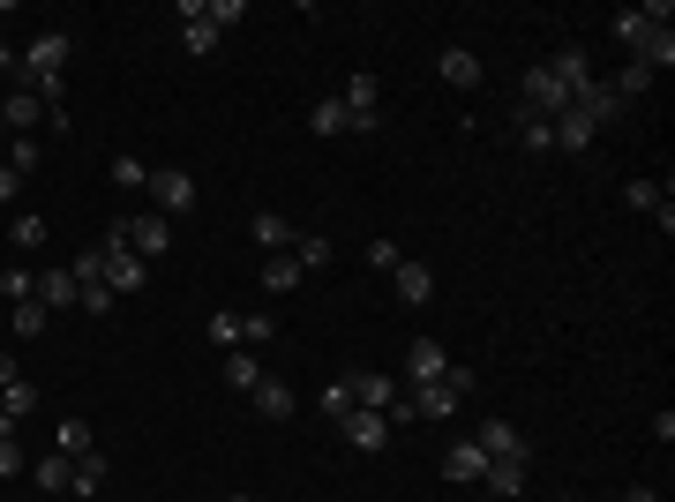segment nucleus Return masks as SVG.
I'll list each match as a JSON object with an SVG mask.
<instances>
[{"label":"nucleus","mask_w":675,"mask_h":502,"mask_svg":"<svg viewBox=\"0 0 675 502\" xmlns=\"http://www.w3.org/2000/svg\"><path fill=\"white\" fill-rule=\"evenodd\" d=\"M300 278H308V270H300V263H294V248H286V255H270V263H263V286H270V293H294Z\"/></svg>","instance_id":"28"},{"label":"nucleus","mask_w":675,"mask_h":502,"mask_svg":"<svg viewBox=\"0 0 675 502\" xmlns=\"http://www.w3.org/2000/svg\"><path fill=\"white\" fill-rule=\"evenodd\" d=\"M248 233H255V248H263V255H286V248H294V217H286V210H255Z\"/></svg>","instance_id":"16"},{"label":"nucleus","mask_w":675,"mask_h":502,"mask_svg":"<svg viewBox=\"0 0 675 502\" xmlns=\"http://www.w3.org/2000/svg\"><path fill=\"white\" fill-rule=\"evenodd\" d=\"M98 255H106V293H113V300H121V293H143V286H151V263L128 248V233H121V225H113V233L98 241Z\"/></svg>","instance_id":"1"},{"label":"nucleus","mask_w":675,"mask_h":502,"mask_svg":"<svg viewBox=\"0 0 675 502\" xmlns=\"http://www.w3.org/2000/svg\"><path fill=\"white\" fill-rule=\"evenodd\" d=\"M113 188H128V196H143V188H151V166H143V158H113Z\"/></svg>","instance_id":"34"},{"label":"nucleus","mask_w":675,"mask_h":502,"mask_svg":"<svg viewBox=\"0 0 675 502\" xmlns=\"http://www.w3.org/2000/svg\"><path fill=\"white\" fill-rule=\"evenodd\" d=\"M0 293H8V308H15V300H38V278H31V270H8Z\"/></svg>","instance_id":"43"},{"label":"nucleus","mask_w":675,"mask_h":502,"mask_svg":"<svg viewBox=\"0 0 675 502\" xmlns=\"http://www.w3.org/2000/svg\"><path fill=\"white\" fill-rule=\"evenodd\" d=\"M308 135H323V143H331V135H353L345 105H338V98H316V105H308Z\"/></svg>","instance_id":"25"},{"label":"nucleus","mask_w":675,"mask_h":502,"mask_svg":"<svg viewBox=\"0 0 675 502\" xmlns=\"http://www.w3.org/2000/svg\"><path fill=\"white\" fill-rule=\"evenodd\" d=\"M398 263H406V255H398V241H368V270H383V278H390Z\"/></svg>","instance_id":"44"},{"label":"nucleus","mask_w":675,"mask_h":502,"mask_svg":"<svg viewBox=\"0 0 675 502\" xmlns=\"http://www.w3.org/2000/svg\"><path fill=\"white\" fill-rule=\"evenodd\" d=\"M233 502H248V495H233Z\"/></svg>","instance_id":"51"},{"label":"nucleus","mask_w":675,"mask_h":502,"mask_svg":"<svg viewBox=\"0 0 675 502\" xmlns=\"http://www.w3.org/2000/svg\"><path fill=\"white\" fill-rule=\"evenodd\" d=\"M541 68H549L555 83H563V98H578V90L593 83V53H586V45H555V53L541 60Z\"/></svg>","instance_id":"7"},{"label":"nucleus","mask_w":675,"mask_h":502,"mask_svg":"<svg viewBox=\"0 0 675 502\" xmlns=\"http://www.w3.org/2000/svg\"><path fill=\"white\" fill-rule=\"evenodd\" d=\"M121 233H128V248L143 255V263H158V255L173 248V217H158V210H143V217H121Z\"/></svg>","instance_id":"4"},{"label":"nucleus","mask_w":675,"mask_h":502,"mask_svg":"<svg viewBox=\"0 0 675 502\" xmlns=\"http://www.w3.org/2000/svg\"><path fill=\"white\" fill-rule=\"evenodd\" d=\"M631 60H638V68H653V76L675 68V31H645V38L631 45Z\"/></svg>","instance_id":"24"},{"label":"nucleus","mask_w":675,"mask_h":502,"mask_svg":"<svg viewBox=\"0 0 675 502\" xmlns=\"http://www.w3.org/2000/svg\"><path fill=\"white\" fill-rule=\"evenodd\" d=\"M435 76H443L451 90H473V83H480V53H473V45H443Z\"/></svg>","instance_id":"11"},{"label":"nucleus","mask_w":675,"mask_h":502,"mask_svg":"<svg viewBox=\"0 0 675 502\" xmlns=\"http://www.w3.org/2000/svg\"><path fill=\"white\" fill-rule=\"evenodd\" d=\"M143 196H151V210H158V217H188V210H196V180H188L180 166H158Z\"/></svg>","instance_id":"2"},{"label":"nucleus","mask_w":675,"mask_h":502,"mask_svg":"<svg viewBox=\"0 0 675 502\" xmlns=\"http://www.w3.org/2000/svg\"><path fill=\"white\" fill-rule=\"evenodd\" d=\"M8 382H23L15 376V353H0V390H8Z\"/></svg>","instance_id":"49"},{"label":"nucleus","mask_w":675,"mask_h":502,"mask_svg":"<svg viewBox=\"0 0 675 502\" xmlns=\"http://www.w3.org/2000/svg\"><path fill=\"white\" fill-rule=\"evenodd\" d=\"M60 60H68V31H38L23 45V76H60Z\"/></svg>","instance_id":"8"},{"label":"nucleus","mask_w":675,"mask_h":502,"mask_svg":"<svg viewBox=\"0 0 675 502\" xmlns=\"http://www.w3.org/2000/svg\"><path fill=\"white\" fill-rule=\"evenodd\" d=\"M608 31H616V38H623V45H638V38H645V31H653V23H645L638 8H616V23H608Z\"/></svg>","instance_id":"41"},{"label":"nucleus","mask_w":675,"mask_h":502,"mask_svg":"<svg viewBox=\"0 0 675 502\" xmlns=\"http://www.w3.org/2000/svg\"><path fill=\"white\" fill-rule=\"evenodd\" d=\"M248 405H255V420H294V382L263 376V382L248 390Z\"/></svg>","instance_id":"12"},{"label":"nucleus","mask_w":675,"mask_h":502,"mask_svg":"<svg viewBox=\"0 0 675 502\" xmlns=\"http://www.w3.org/2000/svg\"><path fill=\"white\" fill-rule=\"evenodd\" d=\"M8 241H15L23 255H38V248H45V217H38V210H23V217L8 225Z\"/></svg>","instance_id":"32"},{"label":"nucleus","mask_w":675,"mask_h":502,"mask_svg":"<svg viewBox=\"0 0 675 502\" xmlns=\"http://www.w3.org/2000/svg\"><path fill=\"white\" fill-rule=\"evenodd\" d=\"M23 465H31V458H23V443H15V435H0V480H15Z\"/></svg>","instance_id":"45"},{"label":"nucleus","mask_w":675,"mask_h":502,"mask_svg":"<svg viewBox=\"0 0 675 502\" xmlns=\"http://www.w3.org/2000/svg\"><path fill=\"white\" fill-rule=\"evenodd\" d=\"M653 83H661V76H653V68H638V60L623 68V76H608V90H616V98H645Z\"/></svg>","instance_id":"35"},{"label":"nucleus","mask_w":675,"mask_h":502,"mask_svg":"<svg viewBox=\"0 0 675 502\" xmlns=\"http://www.w3.org/2000/svg\"><path fill=\"white\" fill-rule=\"evenodd\" d=\"M571 105H578V113H586L593 127H608V121H623V98H616V90L600 83V76H593L586 90H578V98H571Z\"/></svg>","instance_id":"13"},{"label":"nucleus","mask_w":675,"mask_h":502,"mask_svg":"<svg viewBox=\"0 0 675 502\" xmlns=\"http://www.w3.org/2000/svg\"><path fill=\"white\" fill-rule=\"evenodd\" d=\"M525 472H533V458H488L480 488H496V495H525Z\"/></svg>","instance_id":"20"},{"label":"nucleus","mask_w":675,"mask_h":502,"mask_svg":"<svg viewBox=\"0 0 675 502\" xmlns=\"http://www.w3.org/2000/svg\"><path fill=\"white\" fill-rule=\"evenodd\" d=\"M8 166H15V172H38L45 166V143H38V135H15V143H8Z\"/></svg>","instance_id":"36"},{"label":"nucleus","mask_w":675,"mask_h":502,"mask_svg":"<svg viewBox=\"0 0 675 502\" xmlns=\"http://www.w3.org/2000/svg\"><path fill=\"white\" fill-rule=\"evenodd\" d=\"M480 472H488V450H480V443H451V450H443V480H480Z\"/></svg>","instance_id":"23"},{"label":"nucleus","mask_w":675,"mask_h":502,"mask_svg":"<svg viewBox=\"0 0 675 502\" xmlns=\"http://www.w3.org/2000/svg\"><path fill=\"white\" fill-rule=\"evenodd\" d=\"M443 390H451V398H473V390H480V376H473V368H458V360H451V368H443Z\"/></svg>","instance_id":"42"},{"label":"nucleus","mask_w":675,"mask_h":502,"mask_svg":"<svg viewBox=\"0 0 675 502\" xmlns=\"http://www.w3.org/2000/svg\"><path fill=\"white\" fill-rule=\"evenodd\" d=\"M218 38H225V31H218L211 15H203V23H180V45H188L196 60H211V53H218Z\"/></svg>","instance_id":"31"},{"label":"nucleus","mask_w":675,"mask_h":502,"mask_svg":"<svg viewBox=\"0 0 675 502\" xmlns=\"http://www.w3.org/2000/svg\"><path fill=\"white\" fill-rule=\"evenodd\" d=\"M623 203H631V210H645V217H661V210H668V196H661L653 180H631V188H623Z\"/></svg>","instance_id":"37"},{"label":"nucleus","mask_w":675,"mask_h":502,"mask_svg":"<svg viewBox=\"0 0 675 502\" xmlns=\"http://www.w3.org/2000/svg\"><path fill=\"white\" fill-rule=\"evenodd\" d=\"M241 15H248V8H241V0H211V23H218V31H233V23H241Z\"/></svg>","instance_id":"47"},{"label":"nucleus","mask_w":675,"mask_h":502,"mask_svg":"<svg viewBox=\"0 0 675 502\" xmlns=\"http://www.w3.org/2000/svg\"><path fill=\"white\" fill-rule=\"evenodd\" d=\"M518 143H525V150H555V127L533 121V113H518Z\"/></svg>","instance_id":"40"},{"label":"nucleus","mask_w":675,"mask_h":502,"mask_svg":"<svg viewBox=\"0 0 675 502\" xmlns=\"http://www.w3.org/2000/svg\"><path fill=\"white\" fill-rule=\"evenodd\" d=\"M60 458H90L98 450V435H90V420H60V443H53Z\"/></svg>","instance_id":"29"},{"label":"nucleus","mask_w":675,"mask_h":502,"mask_svg":"<svg viewBox=\"0 0 675 502\" xmlns=\"http://www.w3.org/2000/svg\"><path fill=\"white\" fill-rule=\"evenodd\" d=\"M0 127H8V121H0Z\"/></svg>","instance_id":"52"},{"label":"nucleus","mask_w":675,"mask_h":502,"mask_svg":"<svg viewBox=\"0 0 675 502\" xmlns=\"http://www.w3.org/2000/svg\"><path fill=\"white\" fill-rule=\"evenodd\" d=\"M338 105H345V121L361 127V135H376V121H383V83H376V76H353V83L338 90Z\"/></svg>","instance_id":"3"},{"label":"nucleus","mask_w":675,"mask_h":502,"mask_svg":"<svg viewBox=\"0 0 675 502\" xmlns=\"http://www.w3.org/2000/svg\"><path fill=\"white\" fill-rule=\"evenodd\" d=\"M294 263H300V270H323V263H331V233H300Z\"/></svg>","instance_id":"33"},{"label":"nucleus","mask_w":675,"mask_h":502,"mask_svg":"<svg viewBox=\"0 0 675 502\" xmlns=\"http://www.w3.org/2000/svg\"><path fill=\"white\" fill-rule=\"evenodd\" d=\"M45 323H53V315H45V300H15V308H8V331H15V337H38Z\"/></svg>","instance_id":"30"},{"label":"nucleus","mask_w":675,"mask_h":502,"mask_svg":"<svg viewBox=\"0 0 675 502\" xmlns=\"http://www.w3.org/2000/svg\"><path fill=\"white\" fill-rule=\"evenodd\" d=\"M623 502H661V495H653V488H623Z\"/></svg>","instance_id":"50"},{"label":"nucleus","mask_w":675,"mask_h":502,"mask_svg":"<svg viewBox=\"0 0 675 502\" xmlns=\"http://www.w3.org/2000/svg\"><path fill=\"white\" fill-rule=\"evenodd\" d=\"M98 488H106V458L90 450V458H76V488L68 495H98Z\"/></svg>","instance_id":"39"},{"label":"nucleus","mask_w":675,"mask_h":502,"mask_svg":"<svg viewBox=\"0 0 675 502\" xmlns=\"http://www.w3.org/2000/svg\"><path fill=\"white\" fill-rule=\"evenodd\" d=\"M225 382H233V390H241V398H248L255 382H263V360H255L248 345H241V353H225Z\"/></svg>","instance_id":"27"},{"label":"nucleus","mask_w":675,"mask_h":502,"mask_svg":"<svg viewBox=\"0 0 675 502\" xmlns=\"http://www.w3.org/2000/svg\"><path fill=\"white\" fill-rule=\"evenodd\" d=\"M451 368V353L435 345V337H413V353H406V382H443Z\"/></svg>","instance_id":"15"},{"label":"nucleus","mask_w":675,"mask_h":502,"mask_svg":"<svg viewBox=\"0 0 675 502\" xmlns=\"http://www.w3.org/2000/svg\"><path fill=\"white\" fill-rule=\"evenodd\" d=\"M571 98H563V83H555L549 68H525V90H518V113H533V121H555Z\"/></svg>","instance_id":"5"},{"label":"nucleus","mask_w":675,"mask_h":502,"mask_svg":"<svg viewBox=\"0 0 675 502\" xmlns=\"http://www.w3.org/2000/svg\"><path fill=\"white\" fill-rule=\"evenodd\" d=\"M473 443H480L488 458H533V443H525L510 420H480V435H473Z\"/></svg>","instance_id":"10"},{"label":"nucleus","mask_w":675,"mask_h":502,"mask_svg":"<svg viewBox=\"0 0 675 502\" xmlns=\"http://www.w3.org/2000/svg\"><path fill=\"white\" fill-rule=\"evenodd\" d=\"M38 300H45V315H68V308L84 300V286L68 278V263H60V270H45V278H38Z\"/></svg>","instance_id":"17"},{"label":"nucleus","mask_w":675,"mask_h":502,"mask_svg":"<svg viewBox=\"0 0 675 502\" xmlns=\"http://www.w3.org/2000/svg\"><path fill=\"white\" fill-rule=\"evenodd\" d=\"M316 405H323V420H345V413H353V376L323 382V398H316Z\"/></svg>","instance_id":"38"},{"label":"nucleus","mask_w":675,"mask_h":502,"mask_svg":"<svg viewBox=\"0 0 675 502\" xmlns=\"http://www.w3.org/2000/svg\"><path fill=\"white\" fill-rule=\"evenodd\" d=\"M406 405H413V420H451V413H458V398H451L443 382H413Z\"/></svg>","instance_id":"18"},{"label":"nucleus","mask_w":675,"mask_h":502,"mask_svg":"<svg viewBox=\"0 0 675 502\" xmlns=\"http://www.w3.org/2000/svg\"><path fill=\"white\" fill-rule=\"evenodd\" d=\"M0 121H8V135H31V127L45 121V105L23 83H8V90H0Z\"/></svg>","instance_id":"9"},{"label":"nucleus","mask_w":675,"mask_h":502,"mask_svg":"<svg viewBox=\"0 0 675 502\" xmlns=\"http://www.w3.org/2000/svg\"><path fill=\"white\" fill-rule=\"evenodd\" d=\"M338 435H345L353 450H390V435H398V427H390L383 413H368V405H353V413L338 420Z\"/></svg>","instance_id":"6"},{"label":"nucleus","mask_w":675,"mask_h":502,"mask_svg":"<svg viewBox=\"0 0 675 502\" xmlns=\"http://www.w3.org/2000/svg\"><path fill=\"white\" fill-rule=\"evenodd\" d=\"M398 398H406V390H398L390 376H353V405H368V413H390Z\"/></svg>","instance_id":"22"},{"label":"nucleus","mask_w":675,"mask_h":502,"mask_svg":"<svg viewBox=\"0 0 675 502\" xmlns=\"http://www.w3.org/2000/svg\"><path fill=\"white\" fill-rule=\"evenodd\" d=\"M15 196H23V172H15V166H0V203H15Z\"/></svg>","instance_id":"48"},{"label":"nucleus","mask_w":675,"mask_h":502,"mask_svg":"<svg viewBox=\"0 0 675 502\" xmlns=\"http://www.w3.org/2000/svg\"><path fill=\"white\" fill-rule=\"evenodd\" d=\"M390 286H398L406 308H428V300H435V270H428V263H398V270H390Z\"/></svg>","instance_id":"14"},{"label":"nucleus","mask_w":675,"mask_h":502,"mask_svg":"<svg viewBox=\"0 0 675 502\" xmlns=\"http://www.w3.org/2000/svg\"><path fill=\"white\" fill-rule=\"evenodd\" d=\"M76 308H84V315H113V293H106V286H84V300H76Z\"/></svg>","instance_id":"46"},{"label":"nucleus","mask_w":675,"mask_h":502,"mask_svg":"<svg viewBox=\"0 0 675 502\" xmlns=\"http://www.w3.org/2000/svg\"><path fill=\"white\" fill-rule=\"evenodd\" d=\"M203 331H211V345L218 353H241V331H248V315H233V308H218L211 323H203Z\"/></svg>","instance_id":"26"},{"label":"nucleus","mask_w":675,"mask_h":502,"mask_svg":"<svg viewBox=\"0 0 675 502\" xmlns=\"http://www.w3.org/2000/svg\"><path fill=\"white\" fill-rule=\"evenodd\" d=\"M555 150H593V135H600V127L586 121V113H578V105H563V113H555Z\"/></svg>","instance_id":"19"},{"label":"nucleus","mask_w":675,"mask_h":502,"mask_svg":"<svg viewBox=\"0 0 675 502\" xmlns=\"http://www.w3.org/2000/svg\"><path fill=\"white\" fill-rule=\"evenodd\" d=\"M31 480H38L45 495H68V488H76V458H60V450H45V458L31 465Z\"/></svg>","instance_id":"21"}]
</instances>
